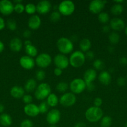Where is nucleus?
I'll list each match as a JSON object with an SVG mask.
<instances>
[{"instance_id":"20","label":"nucleus","mask_w":127,"mask_h":127,"mask_svg":"<svg viewBox=\"0 0 127 127\" xmlns=\"http://www.w3.org/2000/svg\"><path fill=\"white\" fill-rule=\"evenodd\" d=\"M25 93L24 88L19 86H14L10 90V94L15 99H22Z\"/></svg>"},{"instance_id":"6","label":"nucleus","mask_w":127,"mask_h":127,"mask_svg":"<svg viewBox=\"0 0 127 127\" xmlns=\"http://www.w3.org/2000/svg\"><path fill=\"white\" fill-rule=\"evenodd\" d=\"M71 93L74 94H79L86 89V83L83 79L75 78L69 84Z\"/></svg>"},{"instance_id":"13","label":"nucleus","mask_w":127,"mask_h":127,"mask_svg":"<svg viewBox=\"0 0 127 127\" xmlns=\"http://www.w3.org/2000/svg\"><path fill=\"white\" fill-rule=\"evenodd\" d=\"M19 64L22 68L26 70H31L36 65L35 60L27 55H24L19 59Z\"/></svg>"},{"instance_id":"46","label":"nucleus","mask_w":127,"mask_h":127,"mask_svg":"<svg viewBox=\"0 0 127 127\" xmlns=\"http://www.w3.org/2000/svg\"><path fill=\"white\" fill-rule=\"evenodd\" d=\"M119 62L121 65L126 66L127 65V58L125 57H122V58H120Z\"/></svg>"},{"instance_id":"9","label":"nucleus","mask_w":127,"mask_h":127,"mask_svg":"<svg viewBox=\"0 0 127 127\" xmlns=\"http://www.w3.org/2000/svg\"><path fill=\"white\" fill-rule=\"evenodd\" d=\"M107 2V1L105 0H93L88 5V10L91 13L98 14L102 12V10L103 9Z\"/></svg>"},{"instance_id":"58","label":"nucleus","mask_w":127,"mask_h":127,"mask_svg":"<svg viewBox=\"0 0 127 127\" xmlns=\"http://www.w3.org/2000/svg\"><path fill=\"white\" fill-rule=\"evenodd\" d=\"M49 127H57L56 126V125H50Z\"/></svg>"},{"instance_id":"1","label":"nucleus","mask_w":127,"mask_h":127,"mask_svg":"<svg viewBox=\"0 0 127 127\" xmlns=\"http://www.w3.org/2000/svg\"><path fill=\"white\" fill-rule=\"evenodd\" d=\"M85 117L89 122L95 123L100 121L103 117V112L100 107L92 106L86 110Z\"/></svg>"},{"instance_id":"60","label":"nucleus","mask_w":127,"mask_h":127,"mask_svg":"<svg viewBox=\"0 0 127 127\" xmlns=\"http://www.w3.org/2000/svg\"></svg>"},{"instance_id":"15","label":"nucleus","mask_w":127,"mask_h":127,"mask_svg":"<svg viewBox=\"0 0 127 127\" xmlns=\"http://www.w3.org/2000/svg\"><path fill=\"white\" fill-rule=\"evenodd\" d=\"M24 112L30 117H35L40 114L39 107L33 103L25 105L24 107Z\"/></svg>"},{"instance_id":"35","label":"nucleus","mask_w":127,"mask_h":127,"mask_svg":"<svg viewBox=\"0 0 127 127\" xmlns=\"http://www.w3.org/2000/svg\"><path fill=\"white\" fill-rule=\"evenodd\" d=\"M6 26L11 31H14L17 28V23L15 20L12 19H9L7 20L6 23Z\"/></svg>"},{"instance_id":"52","label":"nucleus","mask_w":127,"mask_h":127,"mask_svg":"<svg viewBox=\"0 0 127 127\" xmlns=\"http://www.w3.org/2000/svg\"><path fill=\"white\" fill-rule=\"evenodd\" d=\"M4 110V106L3 105V104L0 103V114H2Z\"/></svg>"},{"instance_id":"21","label":"nucleus","mask_w":127,"mask_h":127,"mask_svg":"<svg viewBox=\"0 0 127 127\" xmlns=\"http://www.w3.org/2000/svg\"><path fill=\"white\" fill-rule=\"evenodd\" d=\"M98 80L103 85L108 86L112 81V76L110 73L107 71H102L98 74Z\"/></svg>"},{"instance_id":"36","label":"nucleus","mask_w":127,"mask_h":127,"mask_svg":"<svg viewBox=\"0 0 127 127\" xmlns=\"http://www.w3.org/2000/svg\"><path fill=\"white\" fill-rule=\"evenodd\" d=\"M61 14L58 11H54L50 15V20L52 22H57L61 19Z\"/></svg>"},{"instance_id":"56","label":"nucleus","mask_w":127,"mask_h":127,"mask_svg":"<svg viewBox=\"0 0 127 127\" xmlns=\"http://www.w3.org/2000/svg\"><path fill=\"white\" fill-rule=\"evenodd\" d=\"M21 2H22V0H16V1H14V4L21 3Z\"/></svg>"},{"instance_id":"25","label":"nucleus","mask_w":127,"mask_h":127,"mask_svg":"<svg viewBox=\"0 0 127 127\" xmlns=\"http://www.w3.org/2000/svg\"><path fill=\"white\" fill-rule=\"evenodd\" d=\"M92 46V43L91 41L87 38H83L79 42V47L80 51L82 52H87L90 50Z\"/></svg>"},{"instance_id":"45","label":"nucleus","mask_w":127,"mask_h":127,"mask_svg":"<svg viewBox=\"0 0 127 127\" xmlns=\"http://www.w3.org/2000/svg\"><path fill=\"white\" fill-rule=\"evenodd\" d=\"M22 35H23V37L26 38H29L31 36V32L30 30L29 29H26L25 31H24L23 33H22Z\"/></svg>"},{"instance_id":"11","label":"nucleus","mask_w":127,"mask_h":127,"mask_svg":"<svg viewBox=\"0 0 127 127\" xmlns=\"http://www.w3.org/2000/svg\"><path fill=\"white\" fill-rule=\"evenodd\" d=\"M54 63L56 68H59L61 69H65L69 66V59L66 55L63 54L56 55L54 58Z\"/></svg>"},{"instance_id":"30","label":"nucleus","mask_w":127,"mask_h":127,"mask_svg":"<svg viewBox=\"0 0 127 127\" xmlns=\"http://www.w3.org/2000/svg\"><path fill=\"white\" fill-rule=\"evenodd\" d=\"M69 85L67 83L64 81H62L59 83L56 86V89L58 92L61 93H65L68 89Z\"/></svg>"},{"instance_id":"22","label":"nucleus","mask_w":127,"mask_h":127,"mask_svg":"<svg viewBox=\"0 0 127 127\" xmlns=\"http://www.w3.org/2000/svg\"><path fill=\"white\" fill-rule=\"evenodd\" d=\"M12 119L11 115L6 113H2L0 115V124L5 127H8L12 125Z\"/></svg>"},{"instance_id":"16","label":"nucleus","mask_w":127,"mask_h":127,"mask_svg":"<svg viewBox=\"0 0 127 127\" xmlns=\"http://www.w3.org/2000/svg\"><path fill=\"white\" fill-rule=\"evenodd\" d=\"M110 27L115 32L121 31L125 28V22L119 17H114L110 21Z\"/></svg>"},{"instance_id":"27","label":"nucleus","mask_w":127,"mask_h":127,"mask_svg":"<svg viewBox=\"0 0 127 127\" xmlns=\"http://www.w3.org/2000/svg\"><path fill=\"white\" fill-rule=\"evenodd\" d=\"M123 9H124V8H123V6L122 4L115 3L112 6L110 11L112 14H113L114 16H119L123 12Z\"/></svg>"},{"instance_id":"34","label":"nucleus","mask_w":127,"mask_h":127,"mask_svg":"<svg viewBox=\"0 0 127 127\" xmlns=\"http://www.w3.org/2000/svg\"><path fill=\"white\" fill-rule=\"evenodd\" d=\"M39 109L40 114H46V113L49 112V106L48 105L46 101L42 100L41 103H40L39 105Z\"/></svg>"},{"instance_id":"43","label":"nucleus","mask_w":127,"mask_h":127,"mask_svg":"<svg viewBox=\"0 0 127 127\" xmlns=\"http://www.w3.org/2000/svg\"><path fill=\"white\" fill-rule=\"evenodd\" d=\"M117 83L119 86H123L126 84V79L124 77H119L117 79Z\"/></svg>"},{"instance_id":"28","label":"nucleus","mask_w":127,"mask_h":127,"mask_svg":"<svg viewBox=\"0 0 127 127\" xmlns=\"http://www.w3.org/2000/svg\"><path fill=\"white\" fill-rule=\"evenodd\" d=\"M108 40H109V42L112 44H117L120 41L119 34L117 32H115V31L112 32L111 33H110L109 35H108Z\"/></svg>"},{"instance_id":"4","label":"nucleus","mask_w":127,"mask_h":127,"mask_svg":"<svg viewBox=\"0 0 127 127\" xmlns=\"http://www.w3.org/2000/svg\"><path fill=\"white\" fill-rule=\"evenodd\" d=\"M51 93V88L47 83H41L39 84L34 91V96L36 99L44 100Z\"/></svg>"},{"instance_id":"26","label":"nucleus","mask_w":127,"mask_h":127,"mask_svg":"<svg viewBox=\"0 0 127 127\" xmlns=\"http://www.w3.org/2000/svg\"><path fill=\"white\" fill-rule=\"evenodd\" d=\"M25 52L27 56L34 58L36 57L38 55V50L37 48L33 45H29L25 46Z\"/></svg>"},{"instance_id":"50","label":"nucleus","mask_w":127,"mask_h":127,"mask_svg":"<svg viewBox=\"0 0 127 127\" xmlns=\"http://www.w3.org/2000/svg\"><path fill=\"white\" fill-rule=\"evenodd\" d=\"M74 127H86V125L83 122H78L75 124Z\"/></svg>"},{"instance_id":"37","label":"nucleus","mask_w":127,"mask_h":127,"mask_svg":"<svg viewBox=\"0 0 127 127\" xmlns=\"http://www.w3.org/2000/svg\"><path fill=\"white\" fill-rule=\"evenodd\" d=\"M14 11L17 14H21L25 11V6L23 4L21 3H17L14 4Z\"/></svg>"},{"instance_id":"59","label":"nucleus","mask_w":127,"mask_h":127,"mask_svg":"<svg viewBox=\"0 0 127 127\" xmlns=\"http://www.w3.org/2000/svg\"><path fill=\"white\" fill-rule=\"evenodd\" d=\"M125 127H127V122H126L125 125Z\"/></svg>"},{"instance_id":"39","label":"nucleus","mask_w":127,"mask_h":127,"mask_svg":"<svg viewBox=\"0 0 127 127\" xmlns=\"http://www.w3.org/2000/svg\"><path fill=\"white\" fill-rule=\"evenodd\" d=\"M34 123L29 119H25L21 122L20 127H33Z\"/></svg>"},{"instance_id":"7","label":"nucleus","mask_w":127,"mask_h":127,"mask_svg":"<svg viewBox=\"0 0 127 127\" xmlns=\"http://www.w3.org/2000/svg\"><path fill=\"white\" fill-rule=\"evenodd\" d=\"M52 57L47 53H42L38 54L35 59V63L38 67L41 68H46L49 66L52 63Z\"/></svg>"},{"instance_id":"8","label":"nucleus","mask_w":127,"mask_h":127,"mask_svg":"<svg viewBox=\"0 0 127 127\" xmlns=\"http://www.w3.org/2000/svg\"><path fill=\"white\" fill-rule=\"evenodd\" d=\"M75 94L71 92L65 93L59 98V103L62 106L69 107L74 105L76 102Z\"/></svg>"},{"instance_id":"32","label":"nucleus","mask_w":127,"mask_h":127,"mask_svg":"<svg viewBox=\"0 0 127 127\" xmlns=\"http://www.w3.org/2000/svg\"><path fill=\"white\" fill-rule=\"evenodd\" d=\"M98 20L102 24H107L110 21V16L106 12H101L98 15Z\"/></svg>"},{"instance_id":"12","label":"nucleus","mask_w":127,"mask_h":127,"mask_svg":"<svg viewBox=\"0 0 127 127\" xmlns=\"http://www.w3.org/2000/svg\"><path fill=\"white\" fill-rule=\"evenodd\" d=\"M13 2L9 0L0 1V12L4 16H9L14 12Z\"/></svg>"},{"instance_id":"53","label":"nucleus","mask_w":127,"mask_h":127,"mask_svg":"<svg viewBox=\"0 0 127 127\" xmlns=\"http://www.w3.org/2000/svg\"><path fill=\"white\" fill-rule=\"evenodd\" d=\"M32 45V42L30 40H26L24 41V45Z\"/></svg>"},{"instance_id":"10","label":"nucleus","mask_w":127,"mask_h":127,"mask_svg":"<svg viewBox=\"0 0 127 127\" xmlns=\"http://www.w3.org/2000/svg\"><path fill=\"white\" fill-rule=\"evenodd\" d=\"M61 118V112L56 109H51L47 113L46 121L50 125H56L59 122Z\"/></svg>"},{"instance_id":"23","label":"nucleus","mask_w":127,"mask_h":127,"mask_svg":"<svg viewBox=\"0 0 127 127\" xmlns=\"http://www.w3.org/2000/svg\"><path fill=\"white\" fill-rule=\"evenodd\" d=\"M37 82L33 78H30L26 81L24 85V90L28 93H32L35 91L37 88Z\"/></svg>"},{"instance_id":"57","label":"nucleus","mask_w":127,"mask_h":127,"mask_svg":"<svg viewBox=\"0 0 127 127\" xmlns=\"http://www.w3.org/2000/svg\"><path fill=\"white\" fill-rule=\"evenodd\" d=\"M125 33L127 35V26H126L125 28Z\"/></svg>"},{"instance_id":"3","label":"nucleus","mask_w":127,"mask_h":127,"mask_svg":"<svg viewBox=\"0 0 127 127\" xmlns=\"http://www.w3.org/2000/svg\"><path fill=\"white\" fill-rule=\"evenodd\" d=\"M68 59L70 65L75 68L82 66L86 61L85 53L80 50H77L72 52Z\"/></svg>"},{"instance_id":"33","label":"nucleus","mask_w":127,"mask_h":127,"mask_svg":"<svg viewBox=\"0 0 127 127\" xmlns=\"http://www.w3.org/2000/svg\"><path fill=\"white\" fill-rule=\"evenodd\" d=\"M105 64L103 61L100 59H96L93 62V67L94 69L97 70H102L104 68Z\"/></svg>"},{"instance_id":"14","label":"nucleus","mask_w":127,"mask_h":127,"mask_svg":"<svg viewBox=\"0 0 127 127\" xmlns=\"http://www.w3.org/2000/svg\"><path fill=\"white\" fill-rule=\"evenodd\" d=\"M52 4L47 0H42L37 2L36 4V12L39 14H46L51 11Z\"/></svg>"},{"instance_id":"29","label":"nucleus","mask_w":127,"mask_h":127,"mask_svg":"<svg viewBox=\"0 0 127 127\" xmlns=\"http://www.w3.org/2000/svg\"><path fill=\"white\" fill-rule=\"evenodd\" d=\"M112 119L111 117L106 115L103 116L100 120L101 127H110L112 124Z\"/></svg>"},{"instance_id":"24","label":"nucleus","mask_w":127,"mask_h":127,"mask_svg":"<svg viewBox=\"0 0 127 127\" xmlns=\"http://www.w3.org/2000/svg\"><path fill=\"white\" fill-rule=\"evenodd\" d=\"M46 102L47 103L48 105L51 107H56L59 103V99L54 93H51L46 99Z\"/></svg>"},{"instance_id":"38","label":"nucleus","mask_w":127,"mask_h":127,"mask_svg":"<svg viewBox=\"0 0 127 127\" xmlns=\"http://www.w3.org/2000/svg\"><path fill=\"white\" fill-rule=\"evenodd\" d=\"M36 79L39 81H42L46 78V73L42 69L37 70L36 73Z\"/></svg>"},{"instance_id":"44","label":"nucleus","mask_w":127,"mask_h":127,"mask_svg":"<svg viewBox=\"0 0 127 127\" xmlns=\"http://www.w3.org/2000/svg\"><path fill=\"white\" fill-rule=\"evenodd\" d=\"M62 72H63L62 69H60L59 68H56L54 69V74L56 76H61L62 74Z\"/></svg>"},{"instance_id":"51","label":"nucleus","mask_w":127,"mask_h":127,"mask_svg":"<svg viewBox=\"0 0 127 127\" xmlns=\"http://www.w3.org/2000/svg\"><path fill=\"white\" fill-rule=\"evenodd\" d=\"M4 50V44L2 41L0 40V53L3 52Z\"/></svg>"},{"instance_id":"47","label":"nucleus","mask_w":127,"mask_h":127,"mask_svg":"<svg viewBox=\"0 0 127 127\" xmlns=\"http://www.w3.org/2000/svg\"><path fill=\"white\" fill-rule=\"evenodd\" d=\"M95 85L93 83H89V84H86V89L88 91H93L95 89Z\"/></svg>"},{"instance_id":"41","label":"nucleus","mask_w":127,"mask_h":127,"mask_svg":"<svg viewBox=\"0 0 127 127\" xmlns=\"http://www.w3.org/2000/svg\"><path fill=\"white\" fill-rule=\"evenodd\" d=\"M103 104V100H102V98L100 97H97L95 98L94 100H93V104H94V106L98 107H100L101 105Z\"/></svg>"},{"instance_id":"40","label":"nucleus","mask_w":127,"mask_h":127,"mask_svg":"<svg viewBox=\"0 0 127 127\" xmlns=\"http://www.w3.org/2000/svg\"><path fill=\"white\" fill-rule=\"evenodd\" d=\"M32 97L30 94H24V96L22 97V100L26 105L27 104H31L32 102Z\"/></svg>"},{"instance_id":"18","label":"nucleus","mask_w":127,"mask_h":127,"mask_svg":"<svg viewBox=\"0 0 127 127\" xmlns=\"http://www.w3.org/2000/svg\"><path fill=\"white\" fill-rule=\"evenodd\" d=\"M97 77V73L95 69L93 68H89L85 71L83 74V80L86 84L92 83L96 79Z\"/></svg>"},{"instance_id":"48","label":"nucleus","mask_w":127,"mask_h":127,"mask_svg":"<svg viewBox=\"0 0 127 127\" xmlns=\"http://www.w3.org/2000/svg\"><path fill=\"white\" fill-rule=\"evenodd\" d=\"M6 27V22L2 17L0 16V31H2Z\"/></svg>"},{"instance_id":"2","label":"nucleus","mask_w":127,"mask_h":127,"mask_svg":"<svg viewBox=\"0 0 127 127\" xmlns=\"http://www.w3.org/2000/svg\"><path fill=\"white\" fill-rule=\"evenodd\" d=\"M57 48L61 54L67 55L72 52L74 46L73 42L67 37H62L59 38L56 43Z\"/></svg>"},{"instance_id":"42","label":"nucleus","mask_w":127,"mask_h":127,"mask_svg":"<svg viewBox=\"0 0 127 127\" xmlns=\"http://www.w3.org/2000/svg\"><path fill=\"white\" fill-rule=\"evenodd\" d=\"M85 56L86 60H92L93 59H94L95 57V54L92 51H88L85 53Z\"/></svg>"},{"instance_id":"5","label":"nucleus","mask_w":127,"mask_h":127,"mask_svg":"<svg viewBox=\"0 0 127 127\" xmlns=\"http://www.w3.org/2000/svg\"><path fill=\"white\" fill-rule=\"evenodd\" d=\"M57 9L61 15L68 16L72 15L74 12L75 6L73 1L70 0H64L60 2Z\"/></svg>"},{"instance_id":"19","label":"nucleus","mask_w":127,"mask_h":127,"mask_svg":"<svg viewBox=\"0 0 127 127\" xmlns=\"http://www.w3.org/2000/svg\"><path fill=\"white\" fill-rule=\"evenodd\" d=\"M23 43L22 40L18 37H14L9 42L10 49L14 52H19L22 50Z\"/></svg>"},{"instance_id":"31","label":"nucleus","mask_w":127,"mask_h":127,"mask_svg":"<svg viewBox=\"0 0 127 127\" xmlns=\"http://www.w3.org/2000/svg\"><path fill=\"white\" fill-rule=\"evenodd\" d=\"M25 12L31 16L34 15L36 12V5L31 2L26 4L25 5Z\"/></svg>"},{"instance_id":"17","label":"nucleus","mask_w":127,"mask_h":127,"mask_svg":"<svg viewBox=\"0 0 127 127\" xmlns=\"http://www.w3.org/2000/svg\"><path fill=\"white\" fill-rule=\"evenodd\" d=\"M27 25L30 29L37 30L41 26V19L38 15H32L29 18Z\"/></svg>"},{"instance_id":"49","label":"nucleus","mask_w":127,"mask_h":127,"mask_svg":"<svg viewBox=\"0 0 127 127\" xmlns=\"http://www.w3.org/2000/svg\"><path fill=\"white\" fill-rule=\"evenodd\" d=\"M110 26H108V25H104L102 27V32H104V33H108V32H110Z\"/></svg>"},{"instance_id":"54","label":"nucleus","mask_w":127,"mask_h":127,"mask_svg":"<svg viewBox=\"0 0 127 127\" xmlns=\"http://www.w3.org/2000/svg\"><path fill=\"white\" fill-rule=\"evenodd\" d=\"M108 51L109 52H113L114 51V47H112V46H109L108 47Z\"/></svg>"},{"instance_id":"55","label":"nucleus","mask_w":127,"mask_h":127,"mask_svg":"<svg viewBox=\"0 0 127 127\" xmlns=\"http://www.w3.org/2000/svg\"><path fill=\"white\" fill-rule=\"evenodd\" d=\"M114 2L116 4H122V2H124V1H123V0H120V1H115Z\"/></svg>"}]
</instances>
